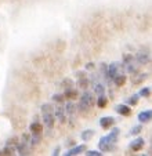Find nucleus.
Here are the masks:
<instances>
[{
  "instance_id": "2eb2a0df",
  "label": "nucleus",
  "mask_w": 152,
  "mask_h": 156,
  "mask_svg": "<svg viewBox=\"0 0 152 156\" xmlns=\"http://www.w3.org/2000/svg\"><path fill=\"white\" fill-rule=\"evenodd\" d=\"M29 131L32 133V134H43V124L39 120H35L29 126Z\"/></svg>"
},
{
  "instance_id": "cd10ccee",
  "label": "nucleus",
  "mask_w": 152,
  "mask_h": 156,
  "mask_svg": "<svg viewBox=\"0 0 152 156\" xmlns=\"http://www.w3.org/2000/svg\"><path fill=\"white\" fill-rule=\"evenodd\" d=\"M141 131H143V124H137V126H134V127L132 129L130 134H132V136H138Z\"/></svg>"
},
{
  "instance_id": "2f4dec72",
  "label": "nucleus",
  "mask_w": 152,
  "mask_h": 156,
  "mask_svg": "<svg viewBox=\"0 0 152 156\" xmlns=\"http://www.w3.org/2000/svg\"><path fill=\"white\" fill-rule=\"evenodd\" d=\"M60 151H61V149H60V147H57L56 149L53 151V153H51V155H53V156H57V155H60Z\"/></svg>"
},
{
  "instance_id": "9d476101",
  "label": "nucleus",
  "mask_w": 152,
  "mask_h": 156,
  "mask_svg": "<svg viewBox=\"0 0 152 156\" xmlns=\"http://www.w3.org/2000/svg\"><path fill=\"white\" fill-rule=\"evenodd\" d=\"M144 145H145V140L141 138V137H138V138H136L134 141L130 142L129 148L132 151H134V152H138V151H141L144 148Z\"/></svg>"
},
{
  "instance_id": "473e14b6",
  "label": "nucleus",
  "mask_w": 152,
  "mask_h": 156,
  "mask_svg": "<svg viewBox=\"0 0 152 156\" xmlns=\"http://www.w3.org/2000/svg\"><path fill=\"white\" fill-rule=\"evenodd\" d=\"M94 68V64L93 62H89L87 65H86V69H93Z\"/></svg>"
},
{
  "instance_id": "4468645a",
  "label": "nucleus",
  "mask_w": 152,
  "mask_h": 156,
  "mask_svg": "<svg viewBox=\"0 0 152 156\" xmlns=\"http://www.w3.org/2000/svg\"><path fill=\"white\" fill-rule=\"evenodd\" d=\"M86 151V145L82 144V145H76V147H73L72 149H68L67 153H64L65 156H75V155H79V153L85 152Z\"/></svg>"
},
{
  "instance_id": "c85d7f7f",
  "label": "nucleus",
  "mask_w": 152,
  "mask_h": 156,
  "mask_svg": "<svg viewBox=\"0 0 152 156\" xmlns=\"http://www.w3.org/2000/svg\"><path fill=\"white\" fill-rule=\"evenodd\" d=\"M51 98H53L54 102H58V104H62V102H64V100H65L64 94H54Z\"/></svg>"
},
{
  "instance_id": "7ed1b4c3",
  "label": "nucleus",
  "mask_w": 152,
  "mask_h": 156,
  "mask_svg": "<svg viewBox=\"0 0 152 156\" xmlns=\"http://www.w3.org/2000/svg\"><path fill=\"white\" fill-rule=\"evenodd\" d=\"M31 136L29 134H22V138H21V141L17 142V145H15V152L18 153V155H29L31 153V141H29Z\"/></svg>"
},
{
  "instance_id": "393cba45",
  "label": "nucleus",
  "mask_w": 152,
  "mask_h": 156,
  "mask_svg": "<svg viewBox=\"0 0 152 156\" xmlns=\"http://www.w3.org/2000/svg\"><path fill=\"white\" fill-rule=\"evenodd\" d=\"M61 87L64 88V90H68V88H72V87H75V83H73V80L72 79H64L61 82Z\"/></svg>"
},
{
  "instance_id": "dca6fc26",
  "label": "nucleus",
  "mask_w": 152,
  "mask_h": 156,
  "mask_svg": "<svg viewBox=\"0 0 152 156\" xmlns=\"http://www.w3.org/2000/svg\"><path fill=\"white\" fill-rule=\"evenodd\" d=\"M78 90H76L75 87H72V88H68V90H65V93H64V97L67 98V100H76L78 98Z\"/></svg>"
},
{
  "instance_id": "423d86ee",
  "label": "nucleus",
  "mask_w": 152,
  "mask_h": 156,
  "mask_svg": "<svg viewBox=\"0 0 152 156\" xmlns=\"http://www.w3.org/2000/svg\"><path fill=\"white\" fill-rule=\"evenodd\" d=\"M122 65L119 62H112L111 65H108V68H107V82L108 83H112V79L119 73V68Z\"/></svg>"
},
{
  "instance_id": "aec40b11",
  "label": "nucleus",
  "mask_w": 152,
  "mask_h": 156,
  "mask_svg": "<svg viewBox=\"0 0 152 156\" xmlns=\"http://www.w3.org/2000/svg\"><path fill=\"white\" fill-rule=\"evenodd\" d=\"M42 140H43V134H32L31 138H29L31 147H36V145H39L42 142Z\"/></svg>"
},
{
  "instance_id": "39448f33",
  "label": "nucleus",
  "mask_w": 152,
  "mask_h": 156,
  "mask_svg": "<svg viewBox=\"0 0 152 156\" xmlns=\"http://www.w3.org/2000/svg\"><path fill=\"white\" fill-rule=\"evenodd\" d=\"M119 134H120V130L118 127H114L112 131L109 133L108 136L103 137V138L100 140V142H107V144H116L118 140H119Z\"/></svg>"
},
{
  "instance_id": "a211bd4d",
  "label": "nucleus",
  "mask_w": 152,
  "mask_h": 156,
  "mask_svg": "<svg viewBox=\"0 0 152 156\" xmlns=\"http://www.w3.org/2000/svg\"><path fill=\"white\" fill-rule=\"evenodd\" d=\"M98 147H100V151L101 152H111V151H115L116 147L115 144H107V142H98Z\"/></svg>"
},
{
  "instance_id": "f03ea898",
  "label": "nucleus",
  "mask_w": 152,
  "mask_h": 156,
  "mask_svg": "<svg viewBox=\"0 0 152 156\" xmlns=\"http://www.w3.org/2000/svg\"><path fill=\"white\" fill-rule=\"evenodd\" d=\"M94 102H96V101H94L93 93H90V91H87V90H85V93L80 95L79 105H78V111H79V112H82L83 115H85V113H87L89 111L93 108Z\"/></svg>"
},
{
  "instance_id": "bb28decb",
  "label": "nucleus",
  "mask_w": 152,
  "mask_h": 156,
  "mask_svg": "<svg viewBox=\"0 0 152 156\" xmlns=\"http://www.w3.org/2000/svg\"><path fill=\"white\" fill-rule=\"evenodd\" d=\"M126 102L129 104V105H132V106L137 105L138 104V94H134V95H132V97H129Z\"/></svg>"
},
{
  "instance_id": "f257e3e1",
  "label": "nucleus",
  "mask_w": 152,
  "mask_h": 156,
  "mask_svg": "<svg viewBox=\"0 0 152 156\" xmlns=\"http://www.w3.org/2000/svg\"><path fill=\"white\" fill-rule=\"evenodd\" d=\"M42 116H43V122L46 124V131L49 136H51V131L56 124V118H54V106L51 104H43L42 105Z\"/></svg>"
},
{
  "instance_id": "a878e982",
  "label": "nucleus",
  "mask_w": 152,
  "mask_h": 156,
  "mask_svg": "<svg viewBox=\"0 0 152 156\" xmlns=\"http://www.w3.org/2000/svg\"><path fill=\"white\" fill-rule=\"evenodd\" d=\"M149 95H151V87H143V88H141V91L138 93V97L148 98Z\"/></svg>"
},
{
  "instance_id": "c756f323",
  "label": "nucleus",
  "mask_w": 152,
  "mask_h": 156,
  "mask_svg": "<svg viewBox=\"0 0 152 156\" xmlns=\"http://www.w3.org/2000/svg\"><path fill=\"white\" fill-rule=\"evenodd\" d=\"M87 156H103L104 153L101 152V151H87V153H86Z\"/></svg>"
},
{
  "instance_id": "6ab92c4d",
  "label": "nucleus",
  "mask_w": 152,
  "mask_h": 156,
  "mask_svg": "<svg viewBox=\"0 0 152 156\" xmlns=\"http://www.w3.org/2000/svg\"><path fill=\"white\" fill-rule=\"evenodd\" d=\"M108 105V98H107L105 94H100L98 98H97V106L101 109H104L105 106Z\"/></svg>"
},
{
  "instance_id": "4be33fe9",
  "label": "nucleus",
  "mask_w": 152,
  "mask_h": 156,
  "mask_svg": "<svg viewBox=\"0 0 152 156\" xmlns=\"http://www.w3.org/2000/svg\"><path fill=\"white\" fill-rule=\"evenodd\" d=\"M94 133H96L94 130H85V131L82 133V136H80V137H82L83 141H90V140L94 137Z\"/></svg>"
},
{
  "instance_id": "412c9836",
  "label": "nucleus",
  "mask_w": 152,
  "mask_h": 156,
  "mask_svg": "<svg viewBox=\"0 0 152 156\" xmlns=\"http://www.w3.org/2000/svg\"><path fill=\"white\" fill-rule=\"evenodd\" d=\"M93 86H94V93H96L97 95H100V94H105V86H104L103 83L94 82V83H93Z\"/></svg>"
},
{
  "instance_id": "6e6552de",
  "label": "nucleus",
  "mask_w": 152,
  "mask_h": 156,
  "mask_svg": "<svg viewBox=\"0 0 152 156\" xmlns=\"http://www.w3.org/2000/svg\"><path fill=\"white\" fill-rule=\"evenodd\" d=\"M76 75H78V86H79V88L87 90L89 86H90V80L86 76V73L85 72H78Z\"/></svg>"
},
{
  "instance_id": "f3484780",
  "label": "nucleus",
  "mask_w": 152,
  "mask_h": 156,
  "mask_svg": "<svg viewBox=\"0 0 152 156\" xmlns=\"http://www.w3.org/2000/svg\"><path fill=\"white\" fill-rule=\"evenodd\" d=\"M126 80H127V77H126L125 75H123V73H118L116 76L112 79V82H114L115 86H118V87H122V86L126 83Z\"/></svg>"
},
{
  "instance_id": "b1692460",
  "label": "nucleus",
  "mask_w": 152,
  "mask_h": 156,
  "mask_svg": "<svg viewBox=\"0 0 152 156\" xmlns=\"http://www.w3.org/2000/svg\"><path fill=\"white\" fill-rule=\"evenodd\" d=\"M14 153H15V147H13V145H6V147L2 149V155L10 156V155H14Z\"/></svg>"
},
{
  "instance_id": "f8f14e48",
  "label": "nucleus",
  "mask_w": 152,
  "mask_h": 156,
  "mask_svg": "<svg viewBox=\"0 0 152 156\" xmlns=\"http://www.w3.org/2000/svg\"><path fill=\"white\" fill-rule=\"evenodd\" d=\"M115 111L122 116H130L132 115V109H130L129 105H126V104H119V105H116L115 106Z\"/></svg>"
},
{
  "instance_id": "20e7f679",
  "label": "nucleus",
  "mask_w": 152,
  "mask_h": 156,
  "mask_svg": "<svg viewBox=\"0 0 152 156\" xmlns=\"http://www.w3.org/2000/svg\"><path fill=\"white\" fill-rule=\"evenodd\" d=\"M76 112H78V106L69 101L65 106V113L68 115V122L71 123V126H75V116H76Z\"/></svg>"
},
{
  "instance_id": "5701e85b",
  "label": "nucleus",
  "mask_w": 152,
  "mask_h": 156,
  "mask_svg": "<svg viewBox=\"0 0 152 156\" xmlns=\"http://www.w3.org/2000/svg\"><path fill=\"white\" fill-rule=\"evenodd\" d=\"M136 75H137V73H136ZM147 77H148V75H147V73H140V75H137V77L133 76L132 82H133V84H140V83L144 82Z\"/></svg>"
},
{
  "instance_id": "7c9ffc66",
  "label": "nucleus",
  "mask_w": 152,
  "mask_h": 156,
  "mask_svg": "<svg viewBox=\"0 0 152 156\" xmlns=\"http://www.w3.org/2000/svg\"><path fill=\"white\" fill-rule=\"evenodd\" d=\"M17 142H18V138H17V137H13V138L7 140L6 145H13V147H15V145H17Z\"/></svg>"
},
{
  "instance_id": "ddd939ff",
  "label": "nucleus",
  "mask_w": 152,
  "mask_h": 156,
  "mask_svg": "<svg viewBox=\"0 0 152 156\" xmlns=\"http://www.w3.org/2000/svg\"><path fill=\"white\" fill-rule=\"evenodd\" d=\"M138 120H140V123H148V122H151L152 120L151 109H147V111H143V112L138 113Z\"/></svg>"
},
{
  "instance_id": "9b49d317",
  "label": "nucleus",
  "mask_w": 152,
  "mask_h": 156,
  "mask_svg": "<svg viewBox=\"0 0 152 156\" xmlns=\"http://www.w3.org/2000/svg\"><path fill=\"white\" fill-rule=\"evenodd\" d=\"M114 124H115V119L112 116H104V118L100 119V126L103 127L104 130L111 129Z\"/></svg>"
},
{
  "instance_id": "0eeeda50",
  "label": "nucleus",
  "mask_w": 152,
  "mask_h": 156,
  "mask_svg": "<svg viewBox=\"0 0 152 156\" xmlns=\"http://www.w3.org/2000/svg\"><path fill=\"white\" fill-rule=\"evenodd\" d=\"M136 62L140 65H147L149 62V59H151V57H149V53L145 50H140L137 54H136Z\"/></svg>"
},
{
  "instance_id": "1a4fd4ad",
  "label": "nucleus",
  "mask_w": 152,
  "mask_h": 156,
  "mask_svg": "<svg viewBox=\"0 0 152 156\" xmlns=\"http://www.w3.org/2000/svg\"><path fill=\"white\" fill-rule=\"evenodd\" d=\"M54 118L60 122V123H65L67 122V113H65V108L61 105H57L54 108Z\"/></svg>"
}]
</instances>
